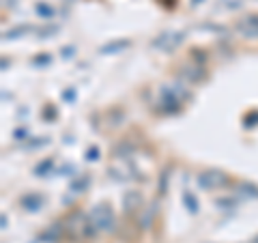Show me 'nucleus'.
Here are the masks:
<instances>
[{
  "mask_svg": "<svg viewBox=\"0 0 258 243\" xmlns=\"http://www.w3.org/2000/svg\"><path fill=\"white\" fill-rule=\"evenodd\" d=\"M90 220L92 224H95V228L99 232H114L116 230V218H114V211L110 204H95L90 211Z\"/></svg>",
  "mask_w": 258,
  "mask_h": 243,
  "instance_id": "1",
  "label": "nucleus"
},
{
  "mask_svg": "<svg viewBox=\"0 0 258 243\" xmlns=\"http://www.w3.org/2000/svg\"><path fill=\"white\" fill-rule=\"evenodd\" d=\"M228 183H230V178L222 170H204V172L198 174V185L202 190H222Z\"/></svg>",
  "mask_w": 258,
  "mask_h": 243,
  "instance_id": "2",
  "label": "nucleus"
},
{
  "mask_svg": "<svg viewBox=\"0 0 258 243\" xmlns=\"http://www.w3.org/2000/svg\"><path fill=\"white\" fill-rule=\"evenodd\" d=\"M185 34L183 32H176V30H170V32H162L160 37L153 39V46L157 50H164V52H172V50H176L178 46L183 44Z\"/></svg>",
  "mask_w": 258,
  "mask_h": 243,
  "instance_id": "3",
  "label": "nucleus"
},
{
  "mask_svg": "<svg viewBox=\"0 0 258 243\" xmlns=\"http://www.w3.org/2000/svg\"><path fill=\"white\" fill-rule=\"evenodd\" d=\"M236 32L243 39H258V16H248L236 22Z\"/></svg>",
  "mask_w": 258,
  "mask_h": 243,
  "instance_id": "4",
  "label": "nucleus"
},
{
  "mask_svg": "<svg viewBox=\"0 0 258 243\" xmlns=\"http://www.w3.org/2000/svg\"><path fill=\"white\" fill-rule=\"evenodd\" d=\"M123 206H125L127 213L138 211L142 206V194H140V192H127L125 198H123Z\"/></svg>",
  "mask_w": 258,
  "mask_h": 243,
  "instance_id": "5",
  "label": "nucleus"
},
{
  "mask_svg": "<svg viewBox=\"0 0 258 243\" xmlns=\"http://www.w3.org/2000/svg\"><path fill=\"white\" fill-rule=\"evenodd\" d=\"M20 202H22V206H24L26 211H32V213H34V211H39V209H41L43 196H41V194H32V192H30V194L22 196Z\"/></svg>",
  "mask_w": 258,
  "mask_h": 243,
  "instance_id": "6",
  "label": "nucleus"
},
{
  "mask_svg": "<svg viewBox=\"0 0 258 243\" xmlns=\"http://www.w3.org/2000/svg\"><path fill=\"white\" fill-rule=\"evenodd\" d=\"M181 74L188 78V80H192V82L204 80V69H202V67H198V65H185V67L181 69Z\"/></svg>",
  "mask_w": 258,
  "mask_h": 243,
  "instance_id": "7",
  "label": "nucleus"
},
{
  "mask_svg": "<svg viewBox=\"0 0 258 243\" xmlns=\"http://www.w3.org/2000/svg\"><path fill=\"white\" fill-rule=\"evenodd\" d=\"M88 183H90V176L88 174H80L74 183H71V192H74V194H82V192L88 188Z\"/></svg>",
  "mask_w": 258,
  "mask_h": 243,
  "instance_id": "8",
  "label": "nucleus"
},
{
  "mask_svg": "<svg viewBox=\"0 0 258 243\" xmlns=\"http://www.w3.org/2000/svg\"><path fill=\"white\" fill-rule=\"evenodd\" d=\"M60 230L62 228H58V224H54V226H50L46 232L41 234V241H48V243H56L60 237Z\"/></svg>",
  "mask_w": 258,
  "mask_h": 243,
  "instance_id": "9",
  "label": "nucleus"
},
{
  "mask_svg": "<svg viewBox=\"0 0 258 243\" xmlns=\"http://www.w3.org/2000/svg\"><path fill=\"white\" fill-rule=\"evenodd\" d=\"M114 153H116V157H120V160H125V157H129V155L134 153V146L129 144V140H123L120 144H116Z\"/></svg>",
  "mask_w": 258,
  "mask_h": 243,
  "instance_id": "10",
  "label": "nucleus"
},
{
  "mask_svg": "<svg viewBox=\"0 0 258 243\" xmlns=\"http://www.w3.org/2000/svg\"><path fill=\"white\" fill-rule=\"evenodd\" d=\"M129 48V41L127 39H120V41H114V44H108L102 48V54H108V52H118V50H125Z\"/></svg>",
  "mask_w": 258,
  "mask_h": 243,
  "instance_id": "11",
  "label": "nucleus"
},
{
  "mask_svg": "<svg viewBox=\"0 0 258 243\" xmlns=\"http://www.w3.org/2000/svg\"><path fill=\"white\" fill-rule=\"evenodd\" d=\"M155 213H157V209H155V206H148V211H146L144 216L140 218V228H148L150 224H153V220H155Z\"/></svg>",
  "mask_w": 258,
  "mask_h": 243,
  "instance_id": "12",
  "label": "nucleus"
},
{
  "mask_svg": "<svg viewBox=\"0 0 258 243\" xmlns=\"http://www.w3.org/2000/svg\"><path fill=\"white\" fill-rule=\"evenodd\" d=\"M52 166H54V160H46V164L41 162L39 166L34 168V174H37V176H43V174H48L50 170H52Z\"/></svg>",
  "mask_w": 258,
  "mask_h": 243,
  "instance_id": "13",
  "label": "nucleus"
},
{
  "mask_svg": "<svg viewBox=\"0 0 258 243\" xmlns=\"http://www.w3.org/2000/svg\"><path fill=\"white\" fill-rule=\"evenodd\" d=\"M183 202L188 204V209H190L192 213H196V211L200 209V206H198V202H196V198H194V196L190 194V192H185V194H183Z\"/></svg>",
  "mask_w": 258,
  "mask_h": 243,
  "instance_id": "14",
  "label": "nucleus"
},
{
  "mask_svg": "<svg viewBox=\"0 0 258 243\" xmlns=\"http://www.w3.org/2000/svg\"><path fill=\"white\" fill-rule=\"evenodd\" d=\"M239 190H243V194L258 198V188H256V185H252V183H239Z\"/></svg>",
  "mask_w": 258,
  "mask_h": 243,
  "instance_id": "15",
  "label": "nucleus"
},
{
  "mask_svg": "<svg viewBox=\"0 0 258 243\" xmlns=\"http://www.w3.org/2000/svg\"><path fill=\"white\" fill-rule=\"evenodd\" d=\"M37 13H39L41 18L50 20V18L54 16V9H52V6H48V4H37Z\"/></svg>",
  "mask_w": 258,
  "mask_h": 243,
  "instance_id": "16",
  "label": "nucleus"
},
{
  "mask_svg": "<svg viewBox=\"0 0 258 243\" xmlns=\"http://www.w3.org/2000/svg\"><path fill=\"white\" fill-rule=\"evenodd\" d=\"M28 30V28L26 26H18V28H13V30H9V32H4V37L6 39H16L18 37V34H22V32H26Z\"/></svg>",
  "mask_w": 258,
  "mask_h": 243,
  "instance_id": "17",
  "label": "nucleus"
},
{
  "mask_svg": "<svg viewBox=\"0 0 258 243\" xmlns=\"http://www.w3.org/2000/svg\"><path fill=\"white\" fill-rule=\"evenodd\" d=\"M86 160H88V162L99 160V148H97V146H90L88 151H86Z\"/></svg>",
  "mask_w": 258,
  "mask_h": 243,
  "instance_id": "18",
  "label": "nucleus"
},
{
  "mask_svg": "<svg viewBox=\"0 0 258 243\" xmlns=\"http://www.w3.org/2000/svg\"><path fill=\"white\" fill-rule=\"evenodd\" d=\"M34 62H43V65H48V62H50V56H41V58H34Z\"/></svg>",
  "mask_w": 258,
  "mask_h": 243,
  "instance_id": "19",
  "label": "nucleus"
},
{
  "mask_svg": "<svg viewBox=\"0 0 258 243\" xmlns=\"http://www.w3.org/2000/svg\"><path fill=\"white\" fill-rule=\"evenodd\" d=\"M64 99H74V90H67V92H64Z\"/></svg>",
  "mask_w": 258,
  "mask_h": 243,
  "instance_id": "20",
  "label": "nucleus"
},
{
  "mask_svg": "<svg viewBox=\"0 0 258 243\" xmlns=\"http://www.w3.org/2000/svg\"><path fill=\"white\" fill-rule=\"evenodd\" d=\"M252 243H258V237H256V239H254V241H252Z\"/></svg>",
  "mask_w": 258,
  "mask_h": 243,
  "instance_id": "21",
  "label": "nucleus"
},
{
  "mask_svg": "<svg viewBox=\"0 0 258 243\" xmlns=\"http://www.w3.org/2000/svg\"><path fill=\"white\" fill-rule=\"evenodd\" d=\"M196 2H200V0H194V4H196Z\"/></svg>",
  "mask_w": 258,
  "mask_h": 243,
  "instance_id": "22",
  "label": "nucleus"
}]
</instances>
